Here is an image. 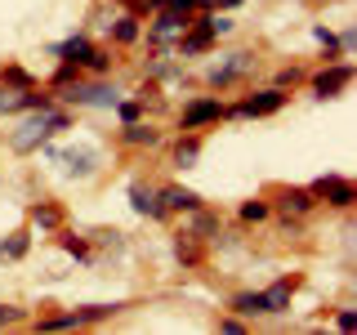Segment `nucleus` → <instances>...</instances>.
I'll return each instance as SVG.
<instances>
[{
	"label": "nucleus",
	"instance_id": "obj_24",
	"mask_svg": "<svg viewBox=\"0 0 357 335\" xmlns=\"http://www.w3.org/2000/svg\"><path fill=\"white\" fill-rule=\"evenodd\" d=\"M107 63H112V59H107V54H103V50H89V54H85V59H81V67H89V72H98V76H103V72H107Z\"/></svg>",
	"mask_w": 357,
	"mask_h": 335
},
{
	"label": "nucleus",
	"instance_id": "obj_30",
	"mask_svg": "<svg viewBox=\"0 0 357 335\" xmlns=\"http://www.w3.org/2000/svg\"><path fill=\"white\" fill-rule=\"evenodd\" d=\"M335 327H340V331H357V313H353V308H344L340 318H335Z\"/></svg>",
	"mask_w": 357,
	"mask_h": 335
},
{
	"label": "nucleus",
	"instance_id": "obj_15",
	"mask_svg": "<svg viewBox=\"0 0 357 335\" xmlns=\"http://www.w3.org/2000/svg\"><path fill=\"white\" fill-rule=\"evenodd\" d=\"M31 223H40L45 232H54L63 223V210L59 206H50V201H40V206H31Z\"/></svg>",
	"mask_w": 357,
	"mask_h": 335
},
{
	"label": "nucleus",
	"instance_id": "obj_36",
	"mask_svg": "<svg viewBox=\"0 0 357 335\" xmlns=\"http://www.w3.org/2000/svg\"><path fill=\"white\" fill-rule=\"evenodd\" d=\"M126 5H134V9H148V0H126Z\"/></svg>",
	"mask_w": 357,
	"mask_h": 335
},
{
	"label": "nucleus",
	"instance_id": "obj_5",
	"mask_svg": "<svg viewBox=\"0 0 357 335\" xmlns=\"http://www.w3.org/2000/svg\"><path fill=\"white\" fill-rule=\"evenodd\" d=\"M183 27H188V14H174V9H161V14H156V22L148 27V40H152V45L178 40V36H183Z\"/></svg>",
	"mask_w": 357,
	"mask_h": 335
},
{
	"label": "nucleus",
	"instance_id": "obj_21",
	"mask_svg": "<svg viewBox=\"0 0 357 335\" xmlns=\"http://www.w3.org/2000/svg\"><path fill=\"white\" fill-rule=\"evenodd\" d=\"M27 255V232H14L9 241H0V260H22Z\"/></svg>",
	"mask_w": 357,
	"mask_h": 335
},
{
	"label": "nucleus",
	"instance_id": "obj_33",
	"mask_svg": "<svg viewBox=\"0 0 357 335\" xmlns=\"http://www.w3.org/2000/svg\"><path fill=\"white\" fill-rule=\"evenodd\" d=\"M219 331H228V335H241V331H245V322H237V318H219Z\"/></svg>",
	"mask_w": 357,
	"mask_h": 335
},
{
	"label": "nucleus",
	"instance_id": "obj_11",
	"mask_svg": "<svg viewBox=\"0 0 357 335\" xmlns=\"http://www.w3.org/2000/svg\"><path fill=\"white\" fill-rule=\"evenodd\" d=\"M130 206L139 210V215H148V219H161V215H165L161 193H156V188H143V184H134V188H130Z\"/></svg>",
	"mask_w": 357,
	"mask_h": 335
},
{
	"label": "nucleus",
	"instance_id": "obj_12",
	"mask_svg": "<svg viewBox=\"0 0 357 335\" xmlns=\"http://www.w3.org/2000/svg\"><path fill=\"white\" fill-rule=\"evenodd\" d=\"M54 156H59V161H63L72 174H81V179L94 174V165H98V156L89 152V148H63V152H54Z\"/></svg>",
	"mask_w": 357,
	"mask_h": 335
},
{
	"label": "nucleus",
	"instance_id": "obj_31",
	"mask_svg": "<svg viewBox=\"0 0 357 335\" xmlns=\"http://www.w3.org/2000/svg\"><path fill=\"white\" fill-rule=\"evenodd\" d=\"M210 27H215V36H228V31H232V18H219V14H210Z\"/></svg>",
	"mask_w": 357,
	"mask_h": 335
},
{
	"label": "nucleus",
	"instance_id": "obj_26",
	"mask_svg": "<svg viewBox=\"0 0 357 335\" xmlns=\"http://www.w3.org/2000/svg\"><path fill=\"white\" fill-rule=\"evenodd\" d=\"M81 72V63H72V59H63V67L54 72V85H72V76Z\"/></svg>",
	"mask_w": 357,
	"mask_h": 335
},
{
	"label": "nucleus",
	"instance_id": "obj_10",
	"mask_svg": "<svg viewBox=\"0 0 357 335\" xmlns=\"http://www.w3.org/2000/svg\"><path fill=\"white\" fill-rule=\"evenodd\" d=\"M295 277H282V282H273L268 290H259L264 295V313H290V295H295Z\"/></svg>",
	"mask_w": 357,
	"mask_h": 335
},
{
	"label": "nucleus",
	"instance_id": "obj_18",
	"mask_svg": "<svg viewBox=\"0 0 357 335\" xmlns=\"http://www.w3.org/2000/svg\"><path fill=\"white\" fill-rule=\"evenodd\" d=\"M232 308H237L241 318H259V313H264V295H259V290H245V295L232 299Z\"/></svg>",
	"mask_w": 357,
	"mask_h": 335
},
{
	"label": "nucleus",
	"instance_id": "obj_20",
	"mask_svg": "<svg viewBox=\"0 0 357 335\" xmlns=\"http://www.w3.org/2000/svg\"><path fill=\"white\" fill-rule=\"evenodd\" d=\"M89 50H94V45H89L85 36H72V40H63V45H59V50H54V54H63V59H72V63H81V59H85V54H89Z\"/></svg>",
	"mask_w": 357,
	"mask_h": 335
},
{
	"label": "nucleus",
	"instance_id": "obj_6",
	"mask_svg": "<svg viewBox=\"0 0 357 335\" xmlns=\"http://www.w3.org/2000/svg\"><path fill=\"white\" fill-rule=\"evenodd\" d=\"M308 193L312 197H326L331 206H353V184H349V179H340V174H321Z\"/></svg>",
	"mask_w": 357,
	"mask_h": 335
},
{
	"label": "nucleus",
	"instance_id": "obj_2",
	"mask_svg": "<svg viewBox=\"0 0 357 335\" xmlns=\"http://www.w3.org/2000/svg\"><path fill=\"white\" fill-rule=\"evenodd\" d=\"M67 103H76V107H116L121 103V94L112 85L103 81H76V85H67Z\"/></svg>",
	"mask_w": 357,
	"mask_h": 335
},
{
	"label": "nucleus",
	"instance_id": "obj_3",
	"mask_svg": "<svg viewBox=\"0 0 357 335\" xmlns=\"http://www.w3.org/2000/svg\"><path fill=\"white\" fill-rule=\"evenodd\" d=\"M286 94L282 89H259V94L241 98L237 107H223V117H273V112H282Z\"/></svg>",
	"mask_w": 357,
	"mask_h": 335
},
{
	"label": "nucleus",
	"instance_id": "obj_1",
	"mask_svg": "<svg viewBox=\"0 0 357 335\" xmlns=\"http://www.w3.org/2000/svg\"><path fill=\"white\" fill-rule=\"evenodd\" d=\"M67 126H72V121H67V112H59V107L50 103V107H36V117H31V121H22L9 143H14V152H36L54 130H67Z\"/></svg>",
	"mask_w": 357,
	"mask_h": 335
},
{
	"label": "nucleus",
	"instance_id": "obj_4",
	"mask_svg": "<svg viewBox=\"0 0 357 335\" xmlns=\"http://www.w3.org/2000/svg\"><path fill=\"white\" fill-rule=\"evenodd\" d=\"M215 40H219V36H215L210 14H206L201 22H188V27H183V36H178V54H183V59H197V54H206Z\"/></svg>",
	"mask_w": 357,
	"mask_h": 335
},
{
	"label": "nucleus",
	"instance_id": "obj_19",
	"mask_svg": "<svg viewBox=\"0 0 357 335\" xmlns=\"http://www.w3.org/2000/svg\"><path fill=\"white\" fill-rule=\"evenodd\" d=\"M112 36H116V45H134V40H139V18H134V14L116 18V27H112Z\"/></svg>",
	"mask_w": 357,
	"mask_h": 335
},
{
	"label": "nucleus",
	"instance_id": "obj_8",
	"mask_svg": "<svg viewBox=\"0 0 357 335\" xmlns=\"http://www.w3.org/2000/svg\"><path fill=\"white\" fill-rule=\"evenodd\" d=\"M255 67V59L250 54H228L223 63H215L210 67V85H228V81H237V76H245Z\"/></svg>",
	"mask_w": 357,
	"mask_h": 335
},
{
	"label": "nucleus",
	"instance_id": "obj_32",
	"mask_svg": "<svg viewBox=\"0 0 357 335\" xmlns=\"http://www.w3.org/2000/svg\"><path fill=\"white\" fill-rule=\"evenodd\" d=\"M63 246H67V251H72V255H81V260L89 255V246H85L81 237H63Z\"/></svg>",
	"mask_w": 357,
	"mask_h": 335
},
{
	"label": "nucleus",
	"instance_id": "obj_28",
	"mask_svg": "<svg viewBox=\"0 0 357 335\" xmlns=\"http://www.w3.org/2000/svg\"><path fill=\"white\" fill-rule=\"evenodd\" d=\"M0 76H5V81H14V85H22V89H31V76L22 72V67H5Z\"/></svg>",
	"mask_w": 357,
	"mask_h": 335
},
{
	"label": "nucleus",
	"instance_id": "obj_14",
	"mask_svg": "<svg viewBox=\"0 0 357 335\" xmlns=\"http://www.w3.org/2000/svg\"><path fill=\"white\" fill-rule=\"evenodd\" d=\"M161 206H165V210H197L201 197L188 193V188H161Z\"/></svg>",
	"mask_w": 357,
	"mask_h": 335
},
{
	"label": "nucleus",
	"instance_id": "obj_9",
	"mask_svg": "<svg viewBox=\"0 0 357 335\" xmlns=\"http://www.w3.org/2000/svg\"><path fill=\"white\" fill-rule=\"evenodd\" d=\"M353 81V67L349 63H340V67H331V72H321V76H312V94L317 98H331V94H340L344 85Z\"/></svg>",
	"mask_w": 357,
	"mask_h": 335
},
{
	"label": "nucleus",
	"instance_id": "obj_27",
	"mask_svg": "<svg viewBox=\"0 0 357 335\" xmlns=\"http://www.w3.org/2000/svg\"><path fill=\"white\" fill-rule=\"evenodd\" d=\"M116 117L130 126V121H139V117H143V103H139V98H134V103H116Z\"/></svg>",
	"mask_w": 357,
	"mask_h": 335
},
{
	"label": "nucleus",
	"instance_id": "obj_29",
	"mask_svg": "<svg viewBox=\"0 0 357 335\" xmlns=\"http://www.w3.org/2000/svg\"><path fill=\"white\" fill-rule=\"evenodd\" d=\"M14 322H22V308H14V304H0V327H14Z\"/></svg>",
	"mask_w": 357,
	"mask_h": 335
},
{
	"label": "nucleus",
	"instance_id": "obj_7",
	"mask_svg": "<svg viewBox=\"0 0 357 335\" xmlns=\"http://www.w3.org/2000/svg\"><path fill=\"white\" fill-rule=\"evenodd\" d=\"M219 117H223V103H219V98H197V103L183 107V121H178V126H183V130H197V126H210V121H219Z\"/></svg>",
	"mask_w": 357,
	"mask_h": 335
},
{
	"label": "nucleus",
	"instance_id": "obj_22",
	"mask_svg": "<svg viewBox=\"0 0 357 335\" xmlns=\"http://www.w3.org/2000/svg\"><path fill=\"white\" fill-rule=\"evenodd\" d=\"M9 112H22V94L0 85V117H9Z\"/></svg>",
	"mask_w": 357,
	"mask_h": 335
},
{
	"label": "nucleus",
	"instance_id": "obj_16",
	"mask_svg": "<svg viewBox=\"0 0 357 335\" xmlns=\"http://www.w3.org/2000/svg\"><path fill=\"white\" fill-rule=\"evenodd\" d=\"M116 308H121V304H89V308H76V313H72V322H76V327H89V322L112 318Z\"/></svg>",
	"mask_w": 357,
	"mask_h": 335
},
{
	"label": "nucleus",
	"instance_id": "obj_13",
	"mask_svg": "<svg viewBox=\"0 0 357 335\" xmlns=\"http://www.w3.org/2000/svg\"><path fill=\"white\" fill-rule=\"evenodd\" d=\"M277 206H282L286 215H308V210L317 206V197H312V193H304V188H286V193L277 197Z\"/></svg>",
	"mask_w": 357,
	"mask_h": 335
},
{
	"label": "nucleus",
	"instance_id": "obj_25",
	"mask_svg": "<svg viewBox=\"0 0 357 335\" xmlns=\"http://www.w3.org/2000/svg\"><path fill=\"white\" fill-rule=\"evenodd\" d=\"M197 152H201V143H197V139H183L174 156H178V165H192V161H197Z\"/></svg>",
	"mask_w": 357,
	"mask_h": 335
},
{
	"label": "nucleus",
	"instance_id": "obj_23",
	"mask_svg": "<svg viewBox=\"0 0 357 335\" xmlns=\"http://www.w3.org/2000/svg\"><path fill=\"white\" fill-rule=\"evenodd\" d=\"M241 219H245V223L268 219V201H245V206H241Z\"/></svg>",
	"mask_w": 357,
	"mask_h": 335
},
{
	"label": "nucleus",
	"instance_id": "obj_17",
	"mask_svg": "<svg viewBox=\"0 0 357 335\" xmlns=\"http://www.w3.org/2000/svg\"><path fill=\"white\" fill-rule=\"evenodd\" d=\"M121 139H126V143H134V148H152V143H156V130H152V126H139V121H130Z\"/></svg>",
	"mask_w": 357,
	"mask_h": 335
},
{
	"label": "nucleus",
	"instance_id": "obj_35",
	"mask_svg": "<svg viewBox=\"0 0 357 335\" xmlns=\"http://www.w3.org/2000/svg\"><path fill=\"white\" fill-rule=\"evenodd\" d=\"M215 5H223V0H197V9H215Z\"/></svg>",
	"mask_w": 357,
	"mask_h": 335
},
{
	"label": "nucleus",
	"instance_id": "obj_34",
	"mask_svg": "<svg viewBox=\"0 0 357 335\" xmlns=\"http://www.w3.org/2000/svg\"><path fill=\"white\" fill-rule=\"evenodd\" d=\"M312 36H317L321 45H326V50H335V36H331V31H326V27H317V31H312Z\"/></svg>",
	"mask_w": 357,
	"mask_h": 335
}]
</instances>
